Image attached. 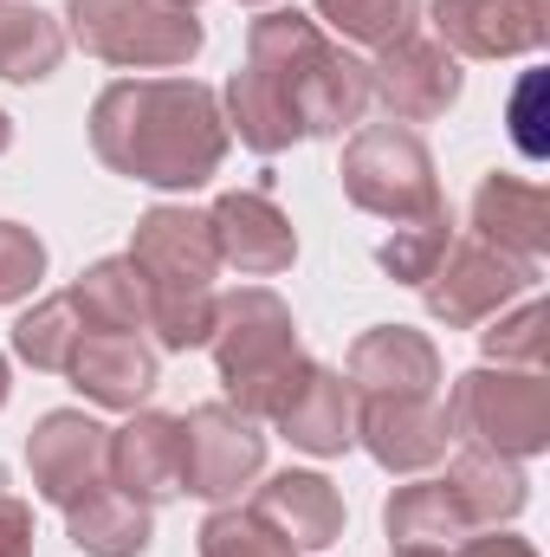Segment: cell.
I'll list each match as a JSON object with an SVG mask.
<instances>
[{
  "mask_svg": "<svg viewBox=\"0 0 550 557\" xmlns=\"http://www.w3.org/2000/svg\"><path fill=\"white\" fill-rule=\"evenodd\" d=\"M208 234H214L221 267H234V273H247V278L291 273V260H298V234H291L285 208L266 188H227L208 208Z\"/></svg>",
  "mask_w": 550,
  "mask_h": 557,
  "instance_id": "4fadbf2b",
  "label": "cell"
},
{
  "mask_svg": "<svg viewBox=\"0 0 550 557\" xmlns=\"http://www.w3.org/2000/svg\"><path fill=\"white\" fill-rule=\"evenodd\" d=\"M260 467H266V434L234 403H201L182 416V493L221 506L240 486H253Z\"/></svg>",
  "mask_w": 550,
  "mask_h": 557,
  "instance_id": "9c48e42d",
  "label": "cell"
},
{
  "mask_svg": "<svg viewBox=\"0 0 550 557\" xmlns=\"http://www.w3.org/2000/svg\"><path fill=\"white\" fill-rule=\"evenodd\" d=\"M492 331H479V344H486V357L492 363H505V370H545V357H550V305L545 298H532L525 292V305L505 318H486Z\"/></svg>",
  "mask_w": 550,
  "mask_h": 557,
  "instance_id": "f1b7e54d",
  "label": "cell"
},
{
  "mask_svg": "<svg viewBox=\"0 0 550 557\" xmlns=\"http://www.w3.org/2000/svg\"><path fill=\"white\" fill-rule=\"evenodd\" d=\"M65 376L98 409H137L142 396L162 383V350L142 331H85L72 363H65Z\"/></svg>",
  "mask_w": 550,
  "mask_h": 557,
  "instance_id": "2e32d148",
  "label": "cell"
},
{
  "mask_svg": "<svg viewBox=\"0 0 550 557\" xmlns=\"http://www.w3.org/2000/svg\"><path fill=\"white\" fill-rule=\"evenodd\" d=\"M447 247H453V214H447V201H440L434 214L402 221V227L376 247V260H383V273L402 278V285H427V273L447 260Z\"/></svg>",
  "mask_w": 550,
  "mask_h": 557,
  "instance_id": "83f0119b",
  "label": "cell"
},
{
  "mask_svg": "<svg viewBox=\"0 0 550 557\" xmlns=\"http://www.w3.org/2000/svg\"><path fill=\"white\" fill-rule=\"evenodd\" d=\"M201 557H291V552L278 545L253 512L221 506V512H208V525H201Z\"/></svg>",
  "mask_w": 550,
  "mask_h": 557,
  "instance_id": "f546056e",
  "label": "cell"
},
{
  "mask_svg": "<svg viewBox=\"0 0 550 557\" xmlns=\"http://www.w3.org/2000/svg\"><path fill=\"white\" fill-rule=\"evenodd\" d=\"M227 117L201 78H117L91 104V149L111 175L188 195L221 175Z\"/></svg>",
  "mask_w": 550,
  "mask_h": 557,
  "instance_id": "7a4b0ae2",
  "label": "cell"
},
{
  "mask_svg": "<svg viewBox=\"0 0 550 557\" xmlns=\"http://www.w3.org/2000/svg\"><path fill=\"white\" fill-rule=\"evenodd\" d=\"M538 260H518V253H499L486 240H453L447 260L427 273L421 298L427 311L447 324V331H479L486 318H499L512 298H525L538 285Z\"/></svg>",
  "mask_w": 550,
  "mask_h": 557,
  "instance_id": "ba28073f",
  "label": "cell"
},
{
  "mask_svg": "<svg viewBox=\"0 0 550 557\" xmlns=\"http://www.w3.org/2000/svg\"><path fill=\"white\" fill-rule=\"evenodd\" d=\"M357 441L383 473H427L453 447V421L440 396H363L357 403Z\"/></svg>",
  "mask_w": 550,
  "mask_h": 557,
  "instance_id": "7c38bea8",
  "label": "cell"
},
{
  "mask_svg": "<svg viewBox=\"0 0 550 557\" xmlns=\"http://www.w3.org/2000/svg\"><path fill=\"white\" fill-rule=\"evenodd\" d=\"M473 240H486V247H499V253H518V260H538V267H545V247H550L545 182L486 175L479 195H473Z\"/></svg>",
  "mask_w": 550,
  "mask_h": 557,
  "instance_id": "ffe728a7",
  "label": "cell"
},
{
  "mask_svg": "<svg viewBox=\"0 0 550 557\" xmlns=\"http://www.w3.org/2000/svg\"><path fill=\"white\" fill-rule=\"evenodd\" d=\"M7 143H13V124H7V111H0V156H7Z\"/></svg>",
  "mask_w": 550,
  "mask_h": 557,
  "instance_id": "d590c367",
  "label": "cell"
},
{
  "mask_svg": "<svg viewBox=\"0 0 550 557\" xmlns=\"http://www.w3.org/2000/svg\"><path fill=\"white\" fill-rule=\"evenodd\" d=\"M447 421L460 447H486L505 460H532L550 447V383L545 370H466L447 389Z\"/></svg>",
  "mask_w": 550,
  "mask_h": 557,
  "instance_id": "5b68a950",
  "label": "cell"
},
{
  "mask_svg": "<svg viewBox=\"0 0 550 557\" xmlns=\"http://www.w3.org/2000/svg\"><path fill=\"white\" fill-rule=\"evenodd\" d=\"M370 111V65L317 20L278 7L247 26V72L227 78V137L278 156L298 137H343Z\"/></svg>",
  "mask_w": 550,
  "mask_h": 557,
  "instance_id": "6da1fadb",
  "label": "cell"
},
{
  "mask_svg": "<svg viewBox=\"0 0 550 557\" xmlns=\"http://www.w3.org/2000/svg\"><path fill=\"white\" fill-rule=\"evenodd\" d=\"M111 486L155 506L182 493V416L130 409L124 428H111Z\"/></svg>",
  "mask_w": 550,
  "mask_h": 557,
  "instance_id": "ac0fdd59",
  "label": "cell"
},
{
  "mask_svg": "<svg viewBox=\"0 0 550 557\" xmlns=\"http://www.w3.org/2000/svg\"><path fill=\"white\" fill-rule=\"evenodd\" d=\"M343 383L363 396H434L440 389V350L427 331H409V324H376L350 344V370Z\"/></svg>",
  "mask_w": 550,
  "mask_h": 557,
  "instance_id": "e0dca14e",
  "label": "cell"
},
{
  "mask_svg": "<svg viewBox=\"0 0 550 557\" xmlns=\"http://www.w3.org/2000/svg\"><path fill=\"white\" fill-rule=\"evenodd\" d=\"M337 175H343V195L363 214H383L396 227L440 208L434 156H427V143L414 137L409 124H363L357 137L343 143V169Z\"/></svg>",
  "mask_w": 550,
  "mask_h": 557,
  "instance_id": "52a82bcc",
  "label": "cell"
},
{
  "mask_svg": "<svg viewBox=\"0 0 550 557\" xmlns=\"http://www.w3.org/2000/svg\"><path fill=\"white\" fill-rule=\"evenodd\" d=\"M65 39L124 72H182L201 52V20L168 0H65Z\"/></svg>",
  "mask_w": 550,
  "mask_h": 557,
  "instance_id": "8992f818",
  "label": "cell"
},
{
  "mask_svg": "<svg viewBox=\"0 0 550 557\" xmlns=\"http://www.w3.org/2000/svg\"><path fill=\"white\" fill-rule=\"evenodd\" d=\"M0 557H33V506L0 493Z\"/></svg>",
  "mask_w": 550,
  "mask_h": 557,
  "instance_id": "d6a6232c",
  "label": "cell"
},
{
  "mask_svg": "<svg viewBox=\"0 0 550 557\" xmlns=\"http://www.w3.org/2000/svg\"><path fill=\"white\" fill-rule=\"evenodd\" d=\"M168 7H188V13H195V7H201V0H168Z\"/></svg>",
  "mask_w": 550,
  "mask_h": 557,
  "instance_id": "74e56055",
  "label": "cell"
},
{
  "mask_svg": "<svg viewBox=\"0 0 550 557\" xmlns=\"http://www.w3.org/2000/svg\"><path fill=\"white\" fill-rule=\"evenodd\" d=\"M370 104L389 111V124H434L460 104V59L440 39H396L370 65Z\"/></svg>",
  "mask_w": 550,
  "mask_h": 557,
  "instance_id": "8fae6325",
  "label": "cell"
},
{
  "mask_svg": "<svg viewBox=\"0 0 550 557\" xmlns=\"http://www.w3.org/2000/svg\"><path fill=\"white\" fill-rule=\"evenodd\" d=\"M447 557H538V552H532L525 539H512V532H499V525H492V532H473V539H460Z\"/></svg>",
  "mask_w": 550,
  "mask_h": 557,
  "instance_id": "836d02e7",
  "label": "cell"
},
{
  "mask_svg": "<svg viewBox=\"0 0 550 557\" xmlns=\"http://www.w3.org/2000/svg\"><path fill=\"white\" fill-rule=\"evenodd\" d=\"M39 278H46V240L20 221H0V305L33 298Z\"/></svg>",
  "mask_w": 550,
  "mask_h": 557,
  "instance_id": "4dcf8cb0",
  "label": "cell"
},
{
  "mask_svg": "<svg viewBox=\"0 0 550 557\" xmlns=\"http://www.w3.org/2000/svg\"><path fill=\"white\" fill-rule=\"evenodd\" d=\"M65 59V26L33 7V0H0V78L7 85H39Z\"/></svg>",
  "mask_w": 550,
  "mask_h": 557,
  "instance_id": "cb8c5ba5",
  "label": "cell"
},
{
  "mask_svg": "<svg viewBox=\"0 0 550 557\" xmlns=\"http://www.w3.org/2000/svg\"><path fill=\"white\" fill-rule=\"evenodd\" d=\"M240 7H266V0H240Z\"/></svg>",
  "mask_w": 550,
  "mask_h": 557,
  "instance_id": "f35d334b",
  "label": "cell"
},
{
  "mask_svg": "<svg viewBox=\"0 0 550 557\" xmlns=\"http://www.w3.org/2000/svg\"><path fill=\"white\" fill-rule=\"evenodd\" d=\"M273 421L291 447H304V454H317V460L350 454V447H357V389H350L337 370L311 363V370L298 376V389L278 403Z\"/></svg>",
  "mask_w": 550,
  "mask_h": 557,
  "instance_id": "d6986e66",
  "label": "cell"
},
{
  "mask_svg": "<svg viewBox=\"0 0 550 557\" xmlns=\"http://www.w3.org/2000/svg\"><path fill=\"white\" fill-rule=\"evenodd\" d=\"M383 525H389L396 552H453L460 539H473V519H466V506L447 480L396 486L389 506H383Z\"/></svg>",
  "mask_w": 550,
  "mask_h": 557,
  "instance_id": "44dd1931",
  "label": "cell"
},
{
  "mask_svg": "<svg viewBox=\"0 0 550 557\" xmlns=\"http://www.w3.org/2000/svg\"><path fill=\"white\" fill-rule=\"evenodd\" d=\"M26 467H33V493L72 512L85 493L111 480V428L91 421L85 409H52L26 434Z\"/></svg>",
  "mask_w": 550,
  "mask_h": 557,
  "instance_id": "30bf717a",
  "label": "cell"
},
{
  "mask_svg": "<svg viewBox=\"0 0 550 557\" xmlns=\"http://www.w3.org/2000/svg\"><path fill=\"white\" fill-rule=\"evenodd\" d=\"M311 7H317V20L337 39H357L370 52L409 39L414 26H421V0H311Z\"/></svg>",
  "mask_w": 550,
  "mask_h": 557,
  "instance_id": "4316f807",
  "label": "cell"
},
{
  "mask_svg": "<svg viewBox=\"0 0 550 557\" xmlns=\"http://www.w3.org/2000/svg\"><path fill=\"white\" fill-rule=\"evenodd\" d=\"M72 305H78L85 331H149V292H142V273L124 253L85 267L72 285Z\"/></svg>",
  "mask_w": 550,
  "mask_h": 557,
  "instance_id": "d4e9b609",
  "label": "cell"
},
{
  "mask_svg": "<svg viewBox=\"0 0 550 557\" xmlns=\"http://www.w3.org/2000/svg\"><path fill=\"white\" fill-rule=\"evenodd\" d=\"M130 267L142 273L149 292V331H155V350H201L208 331H214V273H221V253H214V234H208V214L195 208H149L130 234Z\"/></svg>",
  "mask_w": 550,
  "mask_h": 557,
  "instance_id": "3957f363",
  "label": "cell"
},
{
  "mask_svg": "<svg viewBox=\"0 0 550 557\" xmlns=\"http://www.w3.org/2000/svg\"><path fill=\"white\" fill-rule=\"evenodd\" d=\"M247 512H253L291 557L298 552L317 557L343 539V493H337L324 473H304V467L273 473L266 486H253V506H247Z\"/></svg>",
  "mask_w": 550,
  "mask_h": 557,
  "instance_id": "9a60e30c",
  "label": "cell"
},
{
  "mask_svg": "<svg viewBox=\"0 0 550 557\" xmlns=\"http://www.w3.org/2000/svg\"><path fill=\"white\" fill-rule=\"evenodd\" d=\"M447 486L460 493V506H466L473 532L512 525V519L525 512V499H532L525 467H518V460H505V454H486V447H460V454H453V467H447Z\"/></svg>",
  "mask_w": 550,
  "mask_h": 557,
  "instance_id": "7402d4cb",
  "label": "cell"
},
{
  "mask_svg": "<svg viewBox=\"0 0 550 557\" xmlns=\"http://www.w3.org/2000/svg\"><path fill=\"white\" fill-rule=\"evenodd\" d=\"M208 350H214V370H221L227 403L253 421H273L278 403L311 370V357L298 344V324H291V305L278 292H266V285H240V292H221L214 298Z\"/></svg>",
  "mask_w": 550,
  "mask_h": 557,
  "instance_id": "277c9868",
  "label": "cell"
},
{
  "mask_svg": "<svg viewBox=\"0 0 550 557\" xmlns=\"http://www.w3.org/2000/svg\"><path fill=\"white\" fill-rule=\"evenodd\" d=\"M434 39L453 59H518L545 46V0H434Z\"/></svg>",
  "mask_w": 550,
  "mask_h": 557,
  "instance_id": "5bb4252c",
  "label": "cell"
},
{
  "mask_svg": "<svg viewBox=\"0 0 550 557\" xmlns=\"http://www.w3.org/2000/svg\"><path fill=\"white\" fill-rule=\"evenodd\" d=\"M538 98H545V78L532 72V78L518 85V98H512V124H518L512 137H518L525 156H545V137H538Z\"/></svg>",
  "mask_w": 550,
  "mask_h": 557,
  "instance_id": "1f68e13d",
  "label": "cell"
},
{
  "mask_svg": "<svg viewBox=\"0 0 550 557\" xmlns=\"http://www.w3.org/2000/svg\"><path fill=\"white\" fill-rule=\"evenodd\" d=\"M7 396H13V376H7V357H0V409H7Z\"/></svg>",
  "mask_w": 550,
  "mask_h": 557,
  "instance_id": "e575fe53",
  "label": "cell"
},
{
  "mask_svg": "<svg viewBox=\"0 0 550 557\" xmlns=\"http://www.w3.org/2000/svg\"><path fill=\"white\" fill-rule=\"evenodd\" d=\"M65 532H72V545L85 557H142L149 552V539H155V519H149V506L130 499L124 486H98V493H85L72 512H65Z\"/></svg>",
  "mask_w": 550,
  "mask_h": 557,
  "instance_id": "603a6c76",
  "label": "cell"
},
{
  "mask_svg": "<svg viewBox=\"0 0 550 557\" xmlns=\"http://www.w3.org/2000/svg\"><path fill=\"white\" fill-rule=\"evenodd\" d=\"M396 557H447V552H396Z\"/></svg>",
  "mask_w": 550,
  "mask_h": 557,
  "instance_id": "8d00e7d4",
  "label": "cell"
},
{
  "mask_svg": "<svg viewBox=\"0 0 550 557\" xmlns=\"http://www.w3.org/2000/svg\"><path fill=\"white\" fill-rule=\"evenodd\" d=\"M78 337H85V318H78L72 292H59V298L33 305V311L13 324V357H20V363H33V370H46V376H65V363H72Z\"/></svg>",
  "mask_w": 550,
  "mask_h": 557,
  "instance_id": "484cf974",
  "label": "cell"
}]
</instances>
